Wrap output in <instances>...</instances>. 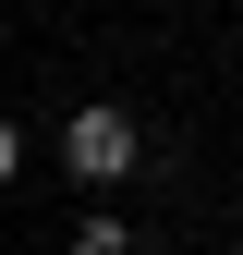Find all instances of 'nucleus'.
I'll list each match as a JSON object with an SVG mask.
<instances>
[{"label": "nucleus", "instance_id": "nucleus-2", "mask_svg": "<svg viewBox=\"0 0 243 255\" xmlns=\"http://www.w3.org/2000/svg\"><path fill=\"white\" fill-rule=\"evenodd\" d=\"M73 255H134V243H122V219H85V231H73Z\"/></svg>", "mask_w": 243, "mask_h": 255}, {"label": "nucleus", "instance_id": "nucleus-1", "mask_svg": "<svg viewBox=\"0 0 243 255\" xmlns=\"http://www.w3.org/2000/svg\"><path fill=\"white\" fill-rule=\"evenodd\" d=\"M61 158H73L85 182H122V170H134V122H122V110H73V134H61Z\"/></svg>", "mask_w": 243, "mask_h": 255}, {"label": "nucleus", "instance_id": "nucleus-4", "mask_svg": "<svg viewBox=\"0 0 243 255\" xmlns=\"http://www.w3.org/2000/svg\"><path fill=\"white\" fill-rule=\"evenodd\" d=\"M231 255H243V243H231Z\"/></svg>", "mask_w": 243, "mask_h": 255}, {"label": "nucleus", "instance_id": "nucleus-3", "mask_svg": "<svg viewBox=\"0 0 243 255\" xmlns=\"http://www.w3.org/2000/svg\"><path fill=\"white\" fill-rule=\"evenodd\" d=\"M12 158H24V134H12V122H0V182H12Z\"/></svg>", "mask_w": 243, "mask_h": 255}]
</instances>
